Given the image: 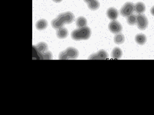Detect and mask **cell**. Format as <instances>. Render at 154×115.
<instances>
[{
  "label": "cell",
  "instance_id": "9",
  "mask_svg": "<svg viewBox=\"0 0 154 115\" xmlns=\"http://www.w3.org/2000/svg\"><path fill=\"white\" fill-rule=\"evenodd\" d=\"M88 5V7L92 11H95L100 8V2L98 0H84Z\"/></svg>",
  "mask_w": 154,
  "mask_h": 115
},
{
  "label": "cell",
  "instance_id": "8",
  "mask_svg": "<svg viewBox=\"0 0 154 115\" xmlns=\"http://www.w3.org/2000/svg\"><path fill=\"white\" fill-rule=\"evenodd\" d=\"M119 13L118 10L114 8H110L107 9L106 15L107 17L111 20H116L119 17Z\"/></svg>",
  "mask_w": 154,
  "mask_h": 115
},
{
  "label": "cell",
  "instance_id": "4",
  "mask_svg": "<svg viewBox=\"0 0 154 115\" xmlns=\"http://www.w3.org/2000/svg\"><path fill=\"white\" fill-rule=\"evenodd\" d=\"M135 10V5L131 2H128L125 3L121 8L120 14V15L125 17H128L131 15Z\"/></svg>",
  "mask_w": 154,
  "mask_h": 115
},
{
  "label": "cell",
  "instance_id": "11",
  "mask_svg": "<svg viewBox=\"0 0 154 115\" xmlns=\"http://www.w3.org/2000/svg\"><path fill=\"white\" fill-rule=\"evenodd\" d=\"M33 47L36 48L38 52L40 53L41 54H42L45 52L48 51V45L44 42H41L40 43L37 44L36 45L34 46Z\"/></svg>",
  "mask_w": 154,
  "mask_h": 115
},
{
  "label": "cell",
  "instance_id": "19",
  "mask_svg": "<svg viewBox=\"0 0 154 115\" xmlns=\"http://www.w3.org/2000/svg\"><path fill=\"white\" fill-rule=\"evenodd\" d=\"M42 55V58L44 59H52V55L50 51H46Z\"/></svg>",
  "mask_w": 154,
  "mask_h": 115
},
{
  "label": "cell",
  "instance_id": "17",
  "mask_svg": "<svg viewBox=\"0 0 154 115\" xmlns=\"http://www.w3.org/2000/svg\"><path fill=\"white\" fill-rule=\"evenodd\" d=\"M114 42L116 44L121 45L125 42V36L124 35L121 33L117 34L114 37Z\"/></svg>",
  "mask_w": 154,
  "mask_h": 115
},
{
  "label": "cell",
  "instance_id": "5",
  "mask_svg": "<svg viewBox=\"0 0 154 115\" xmlns=\"http://www.w3.org/2000/svg\"><path fill=\"white\" fill-rule=\"evenodd\" d=\"M136 25L139 30L143 31L146 29L149 25L148 19L146 16L143 14H139L137 15Z\"/></svg>",
  "mask_w": 154,
  "mask_h": 115
},
{
  "label": "cell",
  "instance_id": "21",
  "mask_svg": "<svg viewBox=\"0 0 154 115\" xmlns=\"http://www.w3.org/2000/svg\"><path fill=\"white\" fill-rule=\"evenodd\" d=\"M52 1L56 3H59V2H61L63 0H52Z\"/></svg>",
  "mask_w": 154,
  "mask_h": 115
},
{
  "label": "cell",
  "instance_id": "2",
  "mask_svg": "<svg viewBox=\"0 0 154 115\" xmlns=\"http://www.w3.org/2000/svg\"><path fill=\"white\" fill-rule=\"evenodd\" d=\"M91 36V30L88 26L73 30L71 33V38L75 41L87 40Z\"/></svg>",
  "mask_w": 154,
  "mask_h": 115
},
{
  "label": "cell",
  "instance_id": "10",
  "mask_svg": "<svg viewBox=\"0 0 154 115\" xmlns=\"http://www.w3.org/2000/svg\"><path fill=\"white\" fill-rule=\"evenodd\" d=\"M69 35L68 30L65 27H61L57 30L56 31V36L59 39H65Z\"/></svg>",
  "mask_w": 154,
  "mask_h": 115
},
{
  "label": "cell",
  "instance_id": "3",
  "mask_svg": "<svg viewBox=\"0 0 154 115\" xmlns=\"http://www.w3.org/2000/svg\"><path fill=\"white\" fill-rule=\"evenodd\" d=\"M79 55V52L77 48L73 47H69L60 52L59 54L60 59H76Z\"/></svg>",
  "mask_w": 154,
  "mask_h": 115
},
{
  "label": "cell",
  "instance_id": "13",
  "mask_svg": "<svg viewBox=\"0 0 154 115\" xmlns=\"http://www.w3.org/2000/svg\"><path fill=\"white\" fill-rule=\"evenodd\" d=\"M135 40L138 45H144L147 41V37L145 35L143 34H137L135 37Z\"/></svg>",
  "mask_w": 154,
  "mask_h": 115
},
{
  "label": "cell",
  "instance_id": "1",
  "mask_svg": "<svg viewBox=\"0 0 154 115\" xmlns=\"http://www.w3.org/2000/svg\"><path fill=\"white\" fill-rule=\"evenodd\" d=\"M75 20V16L71 12L68 11L60 14L51 21L52 27L56 30L63 27L65 24H71Z\"/></svg>",
  "mask_w": 154,
  "mask_h": 115
},
{
  "label": "cell",
  "instance_id": "7",
  "mask_svg": "<svg viewBox=\"0 0 154 115\" xmlns=\"http://www.w3.org/2000/svg\"><path fill=\"white\" fill-rule=\"evenodd\" d=\"M108 57L107 52L105 50H100L98 52L91 55L88 59H106Z\"/></svg>",
  "mask_w": 154,
  "mask_h": 115
},
{
  "label": "cell",
  "instance_id": "15",
  "mask_svg": "<svg viewBox=\"0 0 154 115\" xmlns=\"http://www.w3.org/2000/svg\"><path fill=\"white\" fill-rule=\"evenodd\" d=\"M135 11L139 14H143L146 11L145 4L142 2H139L135 5Z\"/></svg>",
  "mask_w": 154,
  "mask_h": 115
},
{
  "label": "cell",
  "instance_id": "14",
  "mask_svg": "<svg viewBox=\"0 0 154 115\" xmlns=\"http://www.w3.org/2000/svg\"><path fill=\"white\" fill-rule=\"evenodd\" d=\"M122 56V51L121 49L118 47H116L112 50L111 53L112 58L114 59H120Z\"/></svg>",
  "mask_w": 154,
  "mask_h": 115
},
{
  "label": "cell",
  "instance_id": "6",
  "mask_svg": "<svg viewBox=\"0 0 154 115\" xmlns=\"http://www.w3.org/2000/svg\"><path fill=\"white\" fill-rule=\"evenodd\" d=\"M109 29L110 32L113 34L120 33L122 30V26L118 21L113 20L109 25Z\"/></svg>",
  "mask_w": 154,
  "mask_h": 115
},
{
  "label": "cell",
  "instance_id": "18",
  "mask_svg": "<svg viewBox=\"0 0 154 115\" xmlns=\"http://www.w3.org/2000/svg\"><path fill=\"white\" fill-rule=\"evenodd\" d=\"M137 16L131 14L127 17V22L129 25L134 26L136 24Z\"/></svg>",
  "mask_w": 154,
  "mask_h": 115
},
{
  "label": "cell",
  "instance_id": "16",
  "mask_svg": "<svg viewBox=\"0 0 154 115\" xmlns=\"http://www.w3.org/2000/svg\"><path fill=\"white\" fill-rule=\"evenodd\" d=\"M87 24H88V21L83 16H80L76 20V25L79 28L86 27L87 26Z\"/></svg>",
  "mask_w": 154,
  "mask_h": 115
},
{
  "label": "cell",
  "instance_id": "20",
  "mask_svg": "<svg viewBox=\"0 0 154 115\" xmlns=\"http://www.w3.org/2000/svg\"><path fill=\"white\" fill-rule=\"evenodd\" d=\"M150 12L151 14V15L154 16V6H152V7L151 8Z\"/></svg>",
  "mask_w": 154,
  "mask_h": 115
},
{
  "label": "cell",
  "instance_id": "12",
  "mask_svg": "<svg viewBox=\"0 0 154 115\" xmlns=\"http://www.w3.org/2000/svg\"><path fill=\"white\" fill-rule=\"evenodd\" d=\"M48 21L45 19H40L38 20L36 23V28L37 30L39 31H43L45 30L48 27Z\"/></svg>",
  "mask_w": 154,
  "mask_h": 115
}]
</instances>
